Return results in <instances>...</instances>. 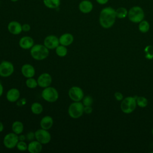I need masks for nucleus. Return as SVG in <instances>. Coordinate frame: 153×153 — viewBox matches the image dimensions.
<instances>
[{"label": "nucleus", "mask_w": 153, "mask_h": 153, "mask_svg": "<svg viewBox=\"0 0 153 153\" xmlns=\"http://www.w3.org/2000/svg\"><path fill=\"white\" fill-rule=\"evenodd\" d=\"M115 10L112 7H106L102 9L99 14V22L100 25L104 29L111 27L116 20Z\"/></svg>", "instance_id": "f257e3e1"}, {"label": "nucleus", "mask_w": 153, "mask_h": 153, "mask_svg": "<svg viewBox=\"0 0 153 153\" xmlns=\"http://www.w3.org/2000/svg\"><path fill=\"white\" fill-rule=\"evenodd\" d=\"M49 50L44 44H36L30 49V54L34 60H43L49 56Z\"/></svg>", "instance_id": "f03ea898"}, {"label": "nucleus", "mask_w": 153, "mask_h": 153, "mask_svg": "<svg viewBox=\"0 0 153 153\" xmlns=\"http://www.w3.org/2000/svg\"><path fill=\"white\" fill-rule=\"evenodd\" d=\"M127 17L130 22L135 23H139L144 19V11L140 6H133L128 11Z\"/></svg>", "instance_id": "7ed1b4c3"}, {"label": "nucleus", "mask_w": 153, "mask_h": 153, "mask_svg": "<svg viewBox=\"0 0 153 153\" xmlns=\"http://www.w3.org/2000/svg\"><path fill=\"white\" fill-rule=\"evenodd\" d=\"M84 107L81 102H73L68 109L69 116L74 119L80 118L84 114Z\"/></svg>", "instance_id": "20e7f679"}, {"label": "nucleus", "mask_w": 153, "mask_h": 153, "mask_svg": "<svg viewBox=\"0 0 153 153\" xmlns=\"http://www.w3.org/2000/svg\"><path fill=\"white\" fill-rule=\"evenodd\" d=\"M59 92L53 87H47L44 88L41 92L42 98L48 103H54L59 99Z\"/></svg>", "instance_id": "39448f33"}, {"label": "nucleus", "mask_w": 153, "mask_h": 153, "mask_svg": "<svg viewBox=\"0 0 153 153\" xmlns=\"http://www.w3.org/2000/svg\"><path fill=\"white\" fill-rule=\"evenodd\" d=\"M137 106L135 96H128L121 100L120 108L123 112L125 114H130L134 111Z\"/></svg>", "instance_id": "423d86ee"}, {"label": "nucleus", "mask_w": 153, "mask_h": 153, "mask_svg": "<svg viewBox=\"0 0 153 153\" xmlns=\"http://www.w3.org/2000/svg\"><path fill=\"white\" fill-rule=\"evenodd\" d=\"M14 71V66L12 62L3 60L0 63V76L7 78L10 76Z\"/></svg>", "instance_id": "0eeeda50"}, {"label": "nucleus", "mask_w": 153, "mask_h": 153, "mask_svg": "<svg viewBox=\"0 0 153 153\" xmlns=\"http://www.w3.org/2000/svg\"><path fill=\"white\" fill-rule=\"evenodd\" d=\"M18 142V134L13 133V131L5 134L3 139V144L4 146L9 149H11L16 147Z\"/></svg>", "instance_id": "6e6552de"}, {"label": "nucleus", "mask_w": 153, "mask_h": 153, "mask_svg": "<svg viewBox=\"0 0 153 153\" xmlns=\"http://www.w3.org/2000/svg\"><path fill=\"white\" fill-rule=\"evenodd\" d=\"M35 139L42 145L48 144L51 139V136L48 130L42 128L36 130L35 131Z\"/></svg>", "instance_id": "1a4fd4ad"}, {"label": "nucleus", "mask_w": 153, "mask_h": 153, "mask_svg": "<svg viewBox=\"0 0 153 153\" xmlns=\"http://www.w3.org/2000/svg\"><path fill=\"white\" fill-rule=\"evenodd\" d=\"M68 96L73 102H81L84 96V93L81 87L72 86L68 90Z\"/></svg>", "instance_id": "9d476101"}, {"label": "nucleus", "mask_w": 153, "mask_h": 153, "mask_svg": "<svg viewBox=\"0 0 153 153\" xmlns=\"http://www.w3.org/2000/svg\"><path fill=\"white\" fill-rule=\"evenodd\" d=\"M43 44L49 50H55L60 44L59 38L54 35H48L44 38Z\"/></svg>", "instance_id": "9b49d317"}, {"label": "nucleus", "mask_w": 153, "mask_h": 153, "mask_svg": "<svg viewBox=\"0 0 153 153\" xmlns=\"http://www.w3.org/2000/svg\"><path fill=\"white\" fill-rule=\"evenodd\" d=\"M52 77L47 72H44L39 75L37 78L38 85L41 88H45L51 85L52 83Z\"/></svg>", "instance_id": "f8f14e48"}, {"label": "nucleus", "mask_w": 153, "mask_h": 153, "mask_svg": "<svg viewBox=\"0 0 153 153\" xmlns=\"http://www.w3.org/2000/svg\"><path fill=\"white\" fill-rule=\"evenodd\" d=\"M34 45L33 38L29 36H22L19 41V47L23 50H30Z\"/></svg>", "instance_id": "ddd939ff"}, {"label": "nucleus", "mask_w": 153, "mask_h": 153, "mask_svg": "<svg viewBox=\"0 0 153 153\" xmlns=\"http://www.w3.org/2000/svg\"><path fill=\"white\" fill-rule=\"evenodd\" d=\"M7 29L12 35H17L22 32V25L17 21H11L8 24Z\"/></svg>", "instance_id": "4468645a"}, {"label": "nucleus", "mask_w": 153, "mask_h": 153, "mask_svg": "<svg viewBox=\"0 0 153 153\" xmlns=\"http://www.w3.org/2000/svg\"><path fill=\"white\" fill-rule=\"evenodd\" d=\"M21 73L26 78L33 77L35 75V69L33 65L26 63L21 68Z\"/></svg>", "instance_id": "2eb2a0df"}, {"label": "nucleus", "mask_w": 153, "mask_h": 153, "mask_svg": "<svg viewBox=\"0 0 153 153\" xmlns=\"http://www.w3.org/2000/svg\"><path fill=\"white\" fill-rule=\"evenodd\" d=\"M20 96V92L17 88H11L9 89L6 94V99L11 103L17 102Z\"/></svg>", "instance_id": "dca6fc26"}, {"label": "nucleus", "mask_w": 153, "mask_h": 153, "mask_svg": "<svg viewBox=\"0 0 153 153\" xmlns=\"http://www.w3.org/2000/svg\"><path fill=\"white\" fill-rule=\"evenodd\" d=\"M79 10L84 14L90 13L93 9V4L89 0H82L78 5Z\"/></svg>", "instance_id": "f3484780"}, {"label": "nucleus", "mask_w": 153, "mask_h": 153, "mask_svg": "<svg viewBox=\"0 0 153 153\" xmlns=\"http://www.w3.org/2000/svg\"><path fill=\"white\" fill-rule=\"evenodd\" d=\"M42 149V144L38 140H33L27 144V150L30 153H39Z\"/></svg>", "instance_id": "a211bd4d"}, {"label": "nucleus", "mask_w": 153, "mask_h": 153, "mask_svg": "<svg viewBox=\"0 0 153 153\" xmlns=\"http://www.w3.org/2000/svg\"><path fill=\"white\" fill-rule=\"evenodd\" d=\"M59 39L60 44L68 47L73 43L74 37L73 35L70 33H65L60 36Z\"/></svg>", "instance_id": "6ab92c4d"}, {"label": "nucleus", "mask_w": 153, "mask_h": 153, "mask_svg": "<svg viewBox=\"0 0 153 153\" xmlns=\"http://www.w3.org/2000/svg\"><path fill=\"white\" fill-rule=\"evenodd\" d=\"M53 119L50 115H45L43 117L39 123L41 128L45 130H50L53 125Z\"/></svg>", "instance_id": "aec40b11"}, {"label": "nucleus", "mask_w": 153, "mask_h": 153, "mask_svg": "<svg viewBox=\"0 0 153 153\" xmlns=\"http://www.w3.org/2000/svg\"><path fill=\"white\" fill-rule=\"evenodd\" d=\"M12 131L17 134H20L23 133L24 130V125L23 123L20 121H15L11 125Z\"/></svg>", "instance_id": "412c9836"}, {"label": "nucleus", "mask_w": 153, "mask_h": 153, "mask_svg": "<svg viewBox=\"0 0 153 153\" xmlns=\"http://www.w3.org/2000/svg\"><path fill=\"white\" fill-rule=\"evenodd\" d=\"M44 5L48 8L56 9L60 5V0H43Z\"/></svg>", "instance_id": "4be33fe9"}, {"label": "nucleus", "mask_w": 153, "mask_h": 153, "mask_svg": "<svg viewBox=\"0 0 153 153\" xmlns=\"http://www.w3.org/2000/svg\"><path fill=\"white\" fill-rule=\"evenodd\" d=\"M43 106L39 102H33L30 106L31 112L35 115H39L43 111Z\"/></svg>", "instance_id": "5701e85b"}, {"label": "nucleus", "mask_w": 153, "mask_h": 153, "mask_svg": "<svg viewBox=\"0 0 153 153\" xmlns=\"http://www.w3.org/2000/svg\"><path fill=\"white\" fill-rule=\"evenodd\" d=\"M128 10H127V9L125 7H118L115 10V14H116L117 18L120 19L126 18L128 16Z\"/></svg>", "instance_id": "b1692460"}, {"label": "nucleus", "mask_w": 153, "mask_h": 153, "mask_svg": "<svg viewBox=\"0 0 153 153\" xmlns=\"http://www.w3.org/2000/svg\"><path fill=\"white\" fill-rule=\"evenodd\" d=\"M55 52L57 56H58L59 57H65L68 54V48L66 46L59 44L55 48Z\"/></svg>", "instance_id": "393cba45"}, {"label": "nucleus", "mask_w": 153, "mask_h": 153, "mask_svg": "<svg viewBox=\"0 0 153 153\" xmlns=\"http://www.w3.org/2000/svg\"><path fill=\"white\" fill-rule=\"evenodd\" d=\"M149 28H150V25L148 21L143 20L139 23L138 29L140 32L143 33H146L147 32L149 31Z\"/></svg>", "instance_id": "a878e982"}, {"label": "nucleus", "mask_w": 153, "mask_h": 153, "mask_svg": "<svg viewBox=\"0 0 153 153\" xmlns=\"http://www.w3.org/2000/svg\"><path fill=\"white\" fill-rule=\"evenodd\" d=\"M136 104L140 108H145L148 105V99L143 96H135Z\"/></svg>", "instance_id": "bb28decb"}, {"label": "nucleus", "mask_w": 153, "mask_h": 153, "mask_svg": "<svg viewBox=\"0 0 153 153\" xmlns=\"http://www.w3.org/2000/svg\"><path fill=\"white\" fill-rule=\"evenodd\" d=\"M25 84H26L27 87H28L29 88H30V89L35 88L37 87V86H38L37 79H35L33 77L26 78Z\"/></svg>", "instance_id": "cd10ccee"}, {"label": "nucleus", "mask_w": 153, "mask_h": 153, "mask_svg": "<svg viewBox=\"0 0 153 153\" xmlns=\"http://www.w3.org/2000/svg\"><path fill=\"white\" fill-rule=\"evenodd\" d=\"M145 56L146 59L151 60L153 59V46L147 45L144 48Z\"/></svg>", "instance_id": "c85d7f7f"}, {"label": "nucleus", "mask_w": 153, "mask_h": 153, "mask_svg": "<svg viewBox=\"0 0 153 153\" xmlns=\"http://www.w3.org/2000/svg\"><path fill=\"white\" fill-rule=\"evenodd\" d=\"M82 103L84 106H91L93 103V99L90 95L84 96L81 100Z\"/></svg>", "instance_id": "c756f323"}, {"label": "nucleus", "mask_w": 153, "mask_h": 153, "mask_svg": "<svg viewBox=\"0 0 153 153\" xmlns=\"http://www.w3.org/2000/svg\"><path fill=\"white\" fill-rule=\"evenodd\" d=\"M17 149L22 152L25 151L27 150V144L25 141H20L19 140L17 145H16Z\"/></svg>", "instance_id": "7c9ffc66"}, {"label": "nucleus", "mask_w": 153, "mask_h": 153, "mask_svg": "<svg viewBox=\"0 0 153 153\" xmlns=\"http://www.w3.org/2000/svg\"><path fill=\"white\" fill-rule=\"evenodd\" d=\"M26 140H28V141H29V142L35 140V132H33V131H29V132L27 133V134H26Z\"/></svg>", "instance_id": "2f4dec72"}, {"label": "nucleus", "mask_w": 153, "mask_h": 153, "mask_svg": "<svg viewBox=\"0 0 153 153\" xmlns=\"http://www.w3.org/2000/svg\"><path fill=\"white\" fill-rule=\"evenodd\" d=\"M114 97L118 101H121L124 99L123 94L119 91H117L114 93Z\"/></svg>", "instance_id": "473e14b6"}, {"label": "nucleus", "mask_w": 153, "mask_h": 153, "mask_svg": "<svg viewBox=\"0 0 153 153\" xmlns=\"http://www.w3.org/2000/svg\"><path fill=\"white\" fill-rule=\"evenodd\" d=\"M93 112L91 106H85L84 107V112L87 114H90Z\"/></svg>", "instance_id": "72a5a7b5"}, {"label": "nucleus", "mask_w": 153, "mask_h": 153, "mask_svg": "<svg viewBox=\"0 0 153 153\" xmlns=\"http://www.w3.org/2000/svg\"><path fill=\"white\" fill-rule=\"evenodd\" d=\"M30 29H31V27L30 25L27 23H25L22 25V31L27 32H29L30 30Z\"/></svg>", "instance_id": "f704fd0d"}, {"label": "nucleus", "mask_w": 153, "mask_h": 153, "mask_svg": "<svg viewBox=\"0 0 153 153\" xmlns=\"http://www.w3.org/2000/svg\"><path fill=\"white\" fill-rule=\"evenodd\" d=\"M17 104L19 106H23L26 103V100L25 98H23L20 100H17Z\"/></svg>", "instance_id": "c9c22d12"}, {"label": "nucleus", "mask_w": 153, "mask_h": 153, "mask_svg": "<svg viewBox=\"0 0 153 153\" xmlns=\"http://www.w3.org/2000/svg\"><path fill=\"white\" fill-rule=\"evenodd\" d=\"M18 137H19V140L20 141H25L26 140V134H23L22 133L19 134Z\"/></svg>", "instance_id": "e433bc0d"}, {"label": "nucleus", "mask_w": 153, "mask_h": 153, "mask_svg": "<svg viewBox=\"0 0 153 153\" xmlns=\"http://www.w3.org/2000/svg\"><path fill=\"white\" fill-rule=\"evenodd\" d=\"M96 1L100 5H105L108 2L109 0H96Z\"/></svg>", "instance_id": "4c0bfd02"}, {"label": "nucleus", "mask_w": 153, "mask_h": 153, "mask_svg": "<svg viewBox=\"0 0 153 153\" xmlns=\"http://www.w3.org/2000/svg\"><path fill=\"white\" fill-rule=\"evenodd\" d=\"M3 93H4V87L2 83L0 82V97L2 96Z\"/></svg>", "instance_id": "58836bf2"}, {"label": "nucleus", "mask_w": 153, "mask_h": 153, "mask_svg": "<svg viewBox=\"0 0 153 153\" xmlns=\"http://www.w3.org/2000/svg\"><path fill=\"white\" fill-rule=\"evenodd\" d=\"M4 124L1 121H0V133L4 130Z\"/></svg>", "instance_id": "ea45409f"}, {"label": "nucleus", "mask_w": 153, "mask_h": 153, "mask_svg": "<svg viewBox=\"0 0 153 153\" xmlns=\"http://www.w3.org/2000/svg\"><path fill=\"white\" fill-rule=\"evenodd\" d=\"M11 1H12V2H17V1H18L19 0H10Z\"/></svg>", "instance_id": "a19ab883"}, {"label": "nucleus", "mask_w": 153, "mask_h": 153, "mask_svg": "<svg viewBox=\"0 0 153 153\" xmlns=\"http://www.w3.org/2000/svg\"><path fill=\"white\" fill-rule=\"evenodd\" d=\"M152 135H153V128H152Z\"/></svg>", "instance_id": "79ce46f5"}]
</instances>
